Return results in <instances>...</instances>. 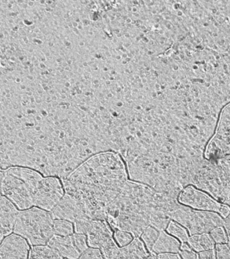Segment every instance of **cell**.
Instances as JSON below:
<instances>
[{
    "instance_id": "cell-29",
    "label": "cell",
    "mask_w": 230,
    "mask_h": 259,
    "mask_svg": "<svg viewBox=\"0 0 230 259\" xmlns=\"http://www.w3.org/2000/svg\"><path fill=\"white\" fill-rule=\"evenodd\" d=\"M155 258H181L179 253H161L155 256Z\"/></svg>"
},
{
    "instance_id": "cell-13",
    "label": "cell",
    "mask_w": 230,
    "mask_h": 259,
    "mask_svg": "<svg viewBox=\"0 0 230 259\" xmlns=\"http://www.w3.org/2000/svg\"><path fill=\"white\" fill-rule=\"evenodd\" d=\"M47 244L60 255L61 258H78L80 256V253L73 243L72 236L54 235Z\"/></svg>"
},
{
    "instance_id": "cell-27",
    "label": "cell",
    "mask_w": 230,
    "mask_h": 259,
    "mask_svg": "<svg viewBox=\"0 0 230 259\" xmlns=\"http://www.w3.org/2000/svg\"><path fill=\"white\" fill-rule=\"evenodd\" d=\"M198 256H199V258L201 259L215 258L216 254L215 249H213V250L202 251V252L198 253Z\"/></svg>"
},
{
    "instance_id": "cell-9",
    "label": "cell",
    "mask_w": 230,
    "mask_h": 259,
    "mask_svg": "<svg viewBox=\"0 0 230 259\" xmlns=\"http://www.w3.org/2000/svg\"><path fill=\"white\" fill-rule=\"evenodd\" d=\"M62 179L56 176H43L33 195V206L50 211L64 196Z\"/></svg>"
},
{
    "instance_id": "cell-10",
    "label": "cell",
    "mask_w": 230,
    "mask_h": 259,
    "mask_svg": "<svg viewBox=\"0 0 230 259\" xmlns=\"http://www.w3.org/2000/svg\"><path fill=\"white\" fill-rule=\"evenodd\" d=\"M30 246L25 238L12 232L0 243V258H29Z\"/></svg>"
},
{
    "instance_id": "cell-3",
    "label": "cell",
    "mask_w": 230,
    "mask_h": 259,
    "mask_svg": "<svg viewBox=\"0 0 230 259\" xmlns=\"http://www.w3.org/2000/svg\"><path fill=\"white\" fill-rule=\"evenodd\" d=\"M43 176L31 168L11 167L4 169L2 195L18 208L25 210L33 206V195Z\"/></svg>"
},
{
    "instance_id": "cell-26",
    "label": "cell",
    "mask_w": 230,
    "mask_h": 259,
    "mask_svg": "<svg viewBox=\"0 0 230 259\" xmlns=\"http://www.w3.org/2000/svg\"><path fill=\"white\" fill-rule=\"evenodd\" d=\"M179 254L181 258H199L197 252L193 250H181Z\"/></svg>"
},
{
    "instance_id": "cell-4",
    "label": "cell",
    "mask_w": 230,
    "mask_h": 259,
    "mask_svg": "<svg viewBox=\"0 0 230 259\" xmlns=\"http://www.w3.org/2000/svg\"><path fill=\"white\" fill-rule=\"evenodd\" d=\"M51 212L32 206L19 210L13 232L23 237L30 246L46 245L54 236Z\"/></svg>"
},
{
    "instance_id": "cell-7",
    "label": "cell",
    "mask_w": 230,
    "mask_h": 259,
    "mask_svg": "<svg viewBox=\"0 0 230 259\" xmlns=\"http://www.w3.org/2000/svg\"><path fill=\"white\" fill-rule=\"evenodd\" d=\"M178 200L183 205L194 209L217 212L223 218L230 213V206L221 203L207 192L193 185L184 188L180 192Z\"/></svg>"
},
{
    "instance_id": "cell-22",
    "label": "cell",
    "mask_w": 230,
    "mask_h": 259,
    "mask_svg": "<svg viewBox=\"0 0 230 259\" xmlns=\"http://www.w3.org/2000/svg\"><path fill=\"white\" fill-rule=\"evenodd\" d=\"M73 243L78 252L82 254L85 250L88 248L86 235L74 233L72 235Z\"/></svg>"
},
{
    "instance_id": "cell-24",
    "label": "cell",
    "mask_w": 230,
    "mask_h": 259,
    "mask_svg": "<svg viewBox=\"0 0 230 259\" xmlns=\"http://www.w3.org/2000/svg\"><path fill=\"white\" fill-rule=\"evenodd\" d=\"M215 250L216 258H230V246L227 243L216 244Z\"/></svg>"
},
{
    "instance_id": "cell-2",
    "label": "cell",
    "mask_w": 230,
    "mask_h": 259,
    "mask_svg": "<svg viewBox=\"0 0 230 259\" xmlns=\"http://www.w3.org/2000/svg\"><path fill=\"white\" fill-rule=\"evenodd\" d=\"M158 191L147 184L127 180L117 197L107 208L106 222L112 230L142 234L158 212Z\"/></svg>"
},
{
    "instance_id": "cell-5",
    "label": "cell",
    "mask_w": 230,
    "mask_h": 259,
    "mask_svg": "<svg viewBox=\"0 0 230 259\" xmlns=\"http://www.w3.org/2000/svg\"><path fill=\"white\" fill-rule=\"evenodd\" d=\"M171 219L185 227L190 236L209 233L223 224V218L217 212L196 210L182 204L172 212Z\"/></svg>"
},
{
    "instance_id": "cell-8",
    "label": "cell",
    "mask_w": 230,
    "mask_h": 259,
    "mask_svg": "<svg viewBox=\"0 0 230 259\" xmlns=\"http://www.w3.org/2000/svg\"><path fill=\"white\" fill-rule=\"evenodd\" d=\"M230 155V102L220 113L215 134L205 151L207 159L216 160Z\"/></svg>"
},
{
    "instance_id": "cell-28",
    "label": "cell",
    "mask_w": 230,
    "mask_h": 259,
    "mask_svg": "<svg viewBox=\"0 0 230 259\" xmlns=\"http://www.w3.org/2000/svg\"><path fill=\"white\" fill-rule=\"evenodd\" d=\"M223 228H225L227 236V244L230 246V213L223 218Z\"/></svg>"
},
{
    "instance_id": "cell-23",
    "label": "cell",
    "mask_w": 230,
    "mask_h": 259,
    "mask_svg": "<svg viewBox=\"0 0 230 259\" xmlns=\"http://www.w3.org/2000/svg\"><path fill=\"white\" fill-rule=\"evenodd\" d=\"M210 236L215 244L227 243V236L223 226H218L209 232Z\"/></svg>"
},
{
    "instance_id": "cell-15",
    "label": "cell",
    "mask_w": 230,
    "mask_h": 259,
    "mask_svg": "<svg viewBox=\"0 0 230 259\" xmlns=\"http://www.w3.org/2000/svg\"><path fill=\"white\" fill-rule=\"evenodd\" d=\"M181 245V242L175 237L165 230L160 231L158 238L153 245L152 252L155 255L161 253H179Z\"/></svg>"
},
{
    "instance_id": "cell-14",
    "label": "cell",
    "mask_w": 230,
    "mask_h": 259,
    "mask_svg": "<svg viewBox=\"0 0 230 259\" xmlns=\"http://www.w3.org/2000/svg\"><path fill=\"white\" fill-rule=\"evenodd\" d=\"M151 258L144 243L139 237L134 238L132 242L123 247H119L117 258Z\"/></svg>"
},
{
    "instance_id": "cell-17",
    "label": "cell",
    "mask_w": 230,
    "mask_h": 259,
    "mask_svg": "<svg viewBox=\"0 0 230 259\" xmlns=\"http://www.w3.org/2000/svg\"><path fill=\"white\" fill-rule=\"evenodd\" d=\"M160 231L154 227L149 226L143 231L141 235L140 238L145 245V247L151 254V258H155L156 255L153 254L152 248L153 245L158 238Z\"/></svg>"
},
{
    "instance_id": "cell-30",
    "label": "cell",
    "mask_w": 230,
    "mask_h": 259,
    "mask_svg": "<svg viewBox=\"0 0 230 259\" xmlns=\"http://www.w3.org/2000/svg\"><path fill=\"white\" fill-rule=\"evenodd\" d=\"M4 177V169H0V197L2 196V182Z\"/></svg>"
},
{
    "instance_id": "cell-12",
    "label": "cell",
    "mask_w": 230,
    "mask_h": 259,
    "mask_svg": "<svg viewBox=\"0 0 230 259\" xmlns=\"http://www.w3.org/2000/svg\"><path fill=\"white\" fill-rule=\"evenodd\" d=\"M19 210L8 198L0 197V233L4 237L13 232Z\"/></svg>"
},
{
    "instance_id": "cell-21",
    "label": "cell",
    "mask_w": 230,
    "mask_h": 259,
    "mask_svg": "<svg viewBox=\"0 0 230 259\" xmlns=\"http://www.w3.org/2000/svg\"><path fill=\"white\" fill-rule=\"evenodd\" d=\"M114 239L119 247H123L132 242L134 237L131 233L126 232V231L115 230Z\"/></svg>"
},
{
    "instance_id": "cell-18",
    "label": "cell",
    "mask_w": 230,
    "mask_h": 259,
    "mask_svg": "<svg viewBox=\"0 0 230 259\" xmlns=\"http://www.w3.org/2000/svg\"><path fill=\"white\" fill-rule=\"evenodd\" d=\"M29 258H61V257L51 247L48 246V244H46L32 246L30 248Z\"/></svg>"
},
{
    "instance_id": "cell-16",
    "label": "cell",
    "mask_w": 230,
    "mask_h": 259,
    "mask_svg": "<svg viewBox=\"0 0 230 259\" xmlns=\"http://www.w3.org/2000/svg\"><path fill=\"white\" fill-rule=\"evenodd\" d=\"M187 242L191 248L197 253L204 250H213L216 245L209 233L192 235L190 236Z\"/></svg>"
},
{
    "instance_id": "cell-6",
    "label": "cell",
    "mask_w": 230,
    "mask_h": 259,
    "mask_svg": "<svg viewBox=\"0 0 230 259\" xmlns=\"http://www.w3.org/2000/svg\"><path fill=\"white\" fill-rule=\"evenodd\" d=\"M88 246L100 249L104 258H117L119 246L106 220H90L86 232Z\"/></svg>"
},
{
    "instance_id": "cell-25",
    "label": "cell",
    "mask_w": 230,
    "mask_h": 259,
    "mask_svg": "<svg viewBox=\"0 0 230 259\" xmlns=\"http://www.w3.org/2000/svg\"><path fill=\"white\" fill-rule=\"evenodd\" d=\"M81 258H104L100 249L88 247L80 254Z\"/></svg>"
},
{
    "instance_id": "cell-11",
    "label": "cell",
    "mask_w": 230,
    "mask_h": 259,
    "mask_svg": "<svg viewBox=\"0 0 230 259\" xmlns=\"http://www.w3.org/2000/svg\"><path fill=\"white\" fill-rule=\"evenodd\" d=\"M54 220H66L73 223L76 221L90 219L85 214L80 205L72 196L65 193L60 201L50 210Z\"/></svg>"
},
{
    "instance_id": "cell-19",
    "label": "cell",
    "mask_w": 230,
    "mask_h": 259,
    "mask_svg": "<svg viewBox=\"0 0 230 259\" xmlns=\"http://www.w3.org/2000/svg\"><path fill=\"white\" fill-rule=\"evenodd\" d=\"M165 230L181 243L187 242L189 240L190 234L187 229L175 221L171 220Z\"/></svg>"
},
{
    "instance_id": "cell-31",
    "label": "cell",
    "mask_w": 230,
    "mask_h": 259,
    "mask_svg": "<svg viewBox=\"0 0 230 259\" xmlns=\"http://www.w3.org/2000/svg\"><path fill=\"white\" fill-rule=\"evenodd\" d=\"M4 236L0 233V243H1L2 240H3Z\"/></svg>"
},
{
    "instance_id": "cell-1",
    "label": "cell",
    "mask_w": 230,
    "mask_h": 259,
    "mask_svg": "<svg viewBox=\"0 0 230 259\" xmlns=\"http://www.w3.org/2000/svg\"><path fill=\"white\" fill-rule=\"evenodd\" d=\"M126 163L114 151L89 157L62 179L65 193L74 197L92 220H106L107 208L128 180Z\"/></svg>"
},
{
    "instance_id": "cell-20",
    "label": "cell",
    "mask_w": 230,
    "mask_h": 259,
    "mask_svg": "<svg viewBox=\"0 0 230 259\" xmlns=\"http://www.w3.org/2000/svg\"><path fill=\"white\" fill-rule=\"evenodd\" d=\"M54 235L60 236H70L74 234V223L66 220L55 219L53 222Z\"/></svg>"
}]
</instances>
